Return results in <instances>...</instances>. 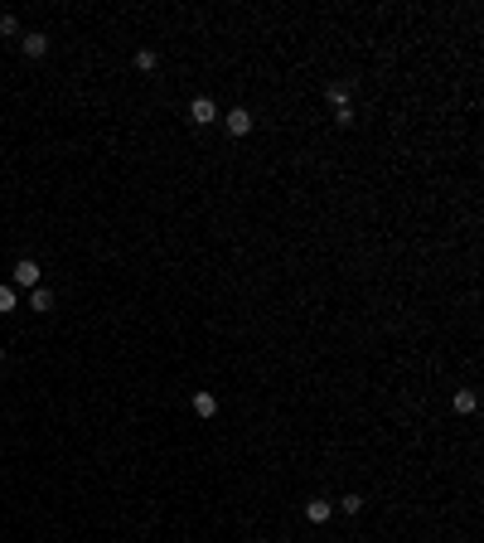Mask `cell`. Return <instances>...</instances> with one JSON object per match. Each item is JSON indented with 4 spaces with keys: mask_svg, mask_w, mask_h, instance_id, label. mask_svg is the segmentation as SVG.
<instances>
[{
    "mask_svg": "<svg viewBox=\"0 0 484 543\" xmlns=\"http://www.w3.org/2000/svg\"><path fill=\"white\" fill-rule=\"evenodd\" d=\"M223 126H228V136H247V131H252V112L247 107L223 112Z\"/></svg>",
    "mask_w": 484,
    "mask_h": 543,
    "instance_id": "obj_3",
    "label": "cell"
},
{
    "mask_svg": "<svg viewBox=\"0 0 484 543\" xmlns=\"http://www.w3.org/2000/svg\"><path fill=\"white\" fill-rule=\"evenodd\" d=\"M19 49H24V59H44L49 54V34H24Z\"/></svg>",
    "mask_w": 484,
    "mask_h": 543,
    "instance_id": "obj_4",
    "label": "cell"
},
{
    "mask_svg": "<svg viewBox=\"0 0 484 543\" xmlns=\"http://www.w3.org/2000/svg\"><path fill=\"white\" fill-rule=\"evenodd\" d=\"M189 121L194 126H213V121H218V102H213V98H194L189 102Z\"/></svg>",
    "mask_w": 484,
    "mask_h": 543,
    "instance_id": "obj_2",
    "label": "cell"
},
{
    "mask_svg": "<svg viewBox=\"0 0 484 543\" xmlns=\"http://www.w3.org/2000/svg\"><path fill=\"white\" fill-rule=\"evenodd\" d=\"M325 102H329V107H349V83H329V88H325Z\"/></svg>",
    "mask_w": 484,
    "mask_h": 543,
    "instance_id": "obj_7",
    "label": "cell"
},
{
    "mask_svg": "<svg viewBox=\"0 0 484 543\" xmlns=\"http://www.w3.org/2000/svg\"><path fill=\"white\" fill-rule=\"evenodd\" d=\"M0 364H5V349H0Z\"/></svg>",
    "mask_w": 484,
    "mask_h": 543,
    "instance_id": "obj_15",
    "label": "cell"
},
{
    "mask_svg": "<svg viewBox=\"0 0 484 543\" xmlns=\"http://www.w3.org/2000/svg\"><path fill=\"white\" fill-rule=\"evenodd\" d=\"M29 311L49 316V311H54V291H49V286H34V291H29Z\"/></svg>",
    "mask_w": 484,
    "mask_h": 543,
    "instance_id": "obj_5",
    "label": "cell"
},
{
    "mask_svg": "<svg viewBox=\"0 0 484 543\" xmlns=\"http://www.w3.org/2000/svg\"><path fill=\"white\" fill-rule=\"evenodd\" d=\"M339 510H344V514H359V510H364V495H344Z\"/></svg>",
    "mask_w": 484,
    "mask_h": 543,
    "instance_id": "obj_11",
    "label": "cell"
},
{
    "mask_svg": "<svg viewBox=\"0 0 484 543\" xmlns=\"http://www.w3.org/2000/svg\"><path fill=\"white\" fill-rule=\"evenodd\" d=\"M329 514H334V505H329V500H310V505H305V519H310V524H325Z\"/></svg>",
    "mask_w": 484,
    "mask_h": 543,
    "instance_id": "obj_6",
    "label": "cell"
},
{
    "mask_svg": "<svg viewBox=\"0 0 484 543\" xmlns=\"http://www.w3.org/2000/svg\"><path fill=\"white\" fill-rule=\"evenodd\" d=\"M334 121H339V126H354V107H334Z\"/></svg>",
    "mask_w": 484,
    "mask_h": 543,
    "instance_id": "obj_14",
    "label": "cell"
},
{
    "mask_svg": "<svg viewBox=\"0 0 484 543\" xmlns=\"http://www.w3.org/2000/svg\"><path fill=\"white\" fill-rule=\"evenodd\" d=\"M451 403H455V413H460V418H470V413H475V403H480V398H475V393H470V388H455V398H451Z\"/></svg>",
    "mask_w": 484,
    "mask_h": 543,
    "instance_id": "obj_8",
    "label": "cell"
},
{
    "mask_svg": "<svg viewBox=\"0 0 484 543\" xmlns=\"http://www.w3.org/2000/svg\"><path fill=\"white\" fill-rule=\"evenodd\" d=\"M194 413H198V418H213V413H218V398H213V393H194Z\"/></svg>",
    "mask_w": 484,
    "mask_h": 543,
    "instance_id": "obj_9",
    "label": "cell"
},
{
    "mask_svg": "<svg viewBox=\"0 0 484 543\" xmlns=\"http://www.w3.org/2000/svg\"><path fill=\"white\" fill-rule=\"evenodd\" d=\"M39 277H44V272H39V262H34V257H19V262L10 267V286H15V291H34V286H39Z\"/></svg>",
    "mask_w": 484,
    "mask_h": 543,
    "instance_id": "obj_1",
    "label": "cell"
},
{
    "mask_svg": "<svg viewBox=\"0 0 484 543\" xmlns=\"http://www.w3.org/2000/svg\"><path fill=\"white\" fill-rule=\"evenodd\" d=\"M0 34H5V39H10V34H19V20H15V15H5V10H0Z\"/></svg>",
    "mask_w": 484,
    "mask_h": 543,
    "instance_id": "obj_12",
    "label": "cell"
},
{
    "mask_svg": "<svg viewBox=\"0 0 484 543\" xmlns=\"http://www.w3.org/2000/svg\"><path fill=\"white\" fill-rule=\"evenodd\" d=\"M19 306V296H15V286H0V311H15Z\"/></svg>",
    "mask_w": 484,
    "mask_h": 543,
    "instance_id": "obj_13",
    "label": "cell"
},
{
    "mask_svg": "<svg viewBox=\"0 0 484 543\" xmlns=\"http://www.w3.org/2000/svg\"><path fill=\"white\" fill-rule=\"evenodd\" d=\"M136 68H141V73H155V68H160V54H155V49H141V54H136Z\"/></svg>",
    "mask_w": 484,
    "mask_h": 543,
    "instance_id": "obj_10",
    "label": "cell"
}]
</instances>
